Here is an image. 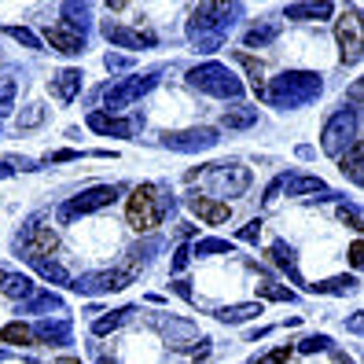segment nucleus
Segmentation results:
<instances>
[{"label": "nucleus", "instance_id": "1", "mask_svg": "<svg viewBox=\"0 0 364 364\" xmlns=\"http://www.w3.org/2000/svg\"><path fill=\"white\" fill-rule=\"evenodd\" d=\"M243 11V4H199L188 18V41L191 48L210 55L218 52L225 41H228V30L235 26V15Z\"/></svg>", "mask_w": 364, "mask_h": 364}, {"label": "nucleus", "instance_id": "2", "mask_svg": "<svg viewBox=\"0 0 364 364\" xmlns=\"http://www.w3.org/2000/svg\"><path fill=\"white\" fill-rule=\"evenodd\" d=\"M320 92H324V77L313 74V70H284L280 77H272V85L265 89V100L272 107H302V103H313Z\"/></svg>", "mask_w": 364, "mask_h": 364}, {"label": "nucleus", "instance_id": "3", "mask_svg": "<svg viewBox=\"0 0 364 364\" xmlns=\"http://www.w3.org/2000/svg\"><path fill=\"white\" fill-rule=\"evenodd\" d=\"M166 210H173V199L159 184H136L129 196V206H125V221L136 232H155L166 218Z\"/></svg>", "mask_w": 364, "mask_h": 364}, {"label": "nucleus", "instance_id": "4", "mask_svg": "<svg viewBox=\"0 0 364 364\" xmlns=\"http://www.w3.org/2000/svg\"><path fill=\"white\" fill-rule=\"evenodd\" d=\"M188 81L196 85L199 92L218 96V100H240L243 96V81L235 77L225 63H199V67L188 70Z\"/></svg>", "mask_w": 364, "mask_h": 364}, {"label": "nucleus", "instance_id": "5", "mask_svg": "<svg viewBox=\"0 0 364 364\" xmlns=\"http://www.w3.org/2000/svg\"><path fill=\"white\" fill-rule=\"evenodd\" d=\"M360 129V111L357 107H342V111H335L328 122H324V129H320V147H324L328 155H342L350 144H357Z\"/></svg>", "mask_w": 364, "mask_h": 364}, {"label": "nucleus", "instance_id": "6", "mask_svg": "<svg viewBox=\"0 0 364 364\" xmlns=\"http://www.w3.org/2000/svg\"><path fill=\"white\" fill-rule=\"evenodd\" d=\"M140 265H125V269H103V272H85L77 280H70V287L77 294H111V291H125L133 280H136Z\"/></svg>", "mask_w": 364, "mask_h": 364}, {"label": "nucleus", "instance_id": "7", "mask_svg": "<svg viewBox=\"0 0 364 364\" xmlns=\"http://www.w3.org/2000/svg\"><path fill=\"white\" fill-rule=\"evenodd\" d=\"M159 74H162V70H147V74H136V77H125V81H118V85H107V89H103L107 114H114V111H122V107L136 103L140 96H147V92L159 85Z\"/></svg>", "mask_w": 364, "mask_h": 364}, {"label": "nucleus", "instance_id": "8", "mask_svg": "<svg viewBox=\"0 0 364 364\" xmlns=\"http://www.w3.org/2000/svg\"><path fill=\"white\" fill-rule=\"evenodd\" d=\"M114 199H118V188H114V184H96V188H89V191H81V196H74V199L63 203V206H59V221L70 225L74 218L96 213V210H103V206H111Z\"/></svg>", "mask_w": 364, "mask_h": 364}, {"label": "nucleus", "instance_id": "9", "mask_svg": "<svg viewBox=\"0 0 364 364\" xmlns=\"http://www.w3.org/2000/svg\"><path fill=\"white\" fill-rule=\"evenodd\" d=\"M55 247H59L55 232L48 225H41V221H30L23 232H18V250H23L26 262H45L48 254H55Z\"/></svg>", "mask_w": 364, "mask_h": 364}, {"label": "nucleus", "instance_id": "10", "mask_svg": "<svg viewBox=\"0 0 364 364\" xmlns=\"http://www.w3.org/2000/svg\"><path fill=\"white\" fill-rule=\"evenodd\" d=\"M218 129L210 125H196V129H177V133H162V144L169 151H184V155H196V151H210L218 147Z\"/></svg>", "mask_w": 364, "mask_h": 364}, {"label": "nucleus", "instance_id": "11", "mask_svg": "<svg viewBox=\"0 0 364 364\" xmlns=\"http://www.w3.org/2000/svg\"><path fill=\"white\" fill-rule=\"evenodd\" d=\"M210 188L218 196H243L250 188V169L240 162H218L210 166Z\"/></svg>", "mask_w": 364, "mask_h": 364}, {"label": "nucleus", "instance_id": "12", "mask_svg": "<svg viewBox=\"0 0 364 364\" xmlns=\"http://www.w3.org/2000/svg\"><path fill=\"white\" fill-rule=\"evenodd\" d=\"M335 37H338V55H342V63H346V67H357V63H360V23H357V15L338 18Z\"/></svg>", "mask_w": 364, "mask_h": 364}, {"label": "nucleus", "instance_id": "13", "mask_svg": "<svg viewBox=\"0 0 364 364\" xmlns=\"http://www.w3.org/2000/svg\"><path fill=\"white\" fill-rule=\"evenodd\" d=\"M184 203H188V210L196 213L199 221H206V225H225V221L232 218V206H228L225 199H210V196H199V191H191Z\"/></svg>", "mask_w": 364, "mask_h": 364}, {"label": "nucleus", "instance_id": "14", "mask_svg": "<svg viewBox=\"0 0 364 364\" xmlns=\"http://www.w3.org/2000/svg\"><path fill=\"white\" fill-rule=\"evenodd\" d=\"M45 41H48L59 55H81V52H85V33L74 30V26H67L63 18L45 30Z\"/></svg>", "mask_w": 364, "mask_h": 364}, {"label": "nucleus", "instance_id": "15", "mask_svg": "<svg viewBox=\"0 0 364 364\" xmlns=\"http://www.w3.org/2000/svg\"><path fill=\"white\" fill-rule=\"evenodd\" d=\"M103 37L111 41L114 48H155L159 45L155 33H140V30H129L122 23H103Z\"/></svg>", "mask_w": 364, "mask_h": 364}, {"label": "nucleus", "instance_id": "16", "mask_svg": "<svg viewBox=\"0 0 364 364\" xmlns=\"http://www.w3.org/2000/svg\"><path fill=\"white\" fill-rule=\"evenodd\" d=\"M136 125L140 122H129V118H114V114H107V111H92L89 114V129L100 133V136H118V140H129L136 133Z\"/></svg>", "mask_w": 364, "mask_h": 364}, {"label": "nucleus", "instance_id": "17", "mask_svg": "<svg viewBox=\"0 0 364 364\" xmlns=\"http://www.w3.org/2000/svg\"><path fill=\"white\" fill-rule=\"evenodd\" d=\"M30 331H33L37 342H45V346H67V342L74 338V324H70V320H37Z\"/></svg>", "mask_w": 364, "mask_h": 364}, {"label": "nucleus", "instance_id": "18", "mask_svg": "<svg viewBox=\"0 0 364 364\" xmlns=\"http://www.w3.org/2000/svg\"><path fill=\"white\" fill-rule=\"evenodd\" d=\"M81 85H85V74H81V70H74V67H67V70H59V74L52 77L48 89L55 92V100H59V103H70V100L81 92Z\"/></svg>", "mask_w": 364, "mask_h": 364}, {"label": "nucleus", "instance_id": "19", "mask_svg": "<svg viewBox=\"0 0 364 364\" xmlns=\"http://www.w3.org/2000/svg\"><path fill=\"white\" fill-rule=\"evenodd\" d=\"M155 328L169 338V346H188L191 338H196V324H188V320H177V316H155Z\"/></svg>", "mask_w": 364, "mask_h": 364}, {"label": "nucleus", "instance_id": "20", "mask_svg": "<svg viewBox=\"0 0 364 364\" xmlns=\"http://www.w3.org/2000/svg\"><path fill=\"white\" fill-rule=\"evenodd\" d=\"M331 4L320 0V4H287L284 8V18H294V23H320V18H331Z\"/></svg>", "mask_w": 364, "mask_h": 364}, {"label": "nucleus", "instance_id": "21", "mask_svg": "<svg viewBox=\"0 0 364 364\" xmlns=\"http://www.w3.org/2000/svg\"><path fill=\"white\" fill-rule=\"evenodd\" d=\"M0 294L15 298V302H26V298L37 294V284L30 280V276H23V272H8V276H4V284H0Z\"/></svg>", "mask_w": 364, "mask_h": 364}, {"label": "nucleus", "instance_id": "22", "mask_svg": "<svg viewBox=\"0 0 364 364\" xmlns=\"http://www.w3.org/2000/svg\"><path fill=\"white\" fill-rule=\"evenodd\" d=\"M360 166H364V144L357 140V144H350L346 151H342L338 169H342V173H346L353 184H360V181H364V169H360Z\"/></svg>", "mask_w": 364, "mask_h": 364}, {"label": "nucleus", "instance_id": "23", "mask_svg": "<svg viewBox=\"0 0 364 364\" xmlns=\"http://www.w3.org/2000/svg\"><path fill=\"white\" fill-rule=\"evenodd\" d=\"M67 306H63V298L55 291H41L33 298H26L23 302V313H63Z\"/></svg>", "mask_w": 364, "mask_h": 364}, {"label": "nucleus", "instance_id": "24", "mask_svg": "<svg viewBox=\"0 0 364 364\" xmlns=\"http://www.w3.org/2000/svg\"><path fill=\"white\" fill-rule=\"evenodd\" d=\"M284 188H287V196H316V191L324 196V191H328V184L320 177H302V173H298V177H284Z\"/></svg>", "mask_w": 364, "mask_h": 364}, {"label": "nucleus", "instance_id": "25", "mask_svg": "<svg viewBox=\"0 0 364 364\" xmlns=\"http://www.w3.org/2000/svg\"><path fill=\"white\" fill-rule=\"evenodd\" d=\"M258 313H262V302H243V306L218 309V320H221V324H243V320H254Z\"/></svg>", "mask_w": 364, "mask_h": 364}, {"label": "nucleus", "instance_id": "26", "mask_svg": "<svg viewBox=\"0 0 364 364\" xmlns=\"http://www.w3.org/2000/svg\"><path fill=\"white\" fill-rule=\"evenodd\" d=\"M276 37H280V23H276V18H269V23H262V26L247 30L243 45H247V48H265L269 41H276Z\"/></svg>", "mask_w": 364, "mask_h": 364}, {"label": "nucleus", "instance_id": "27", "mask_svg": "<svg viewBox=\"0 0 364 364\" xmlns=\"http://www.w3.org/2000/svg\"><path fill=\"white\" fill-rule=\"evenodd\" d=\"M254 122H258V107H232V111H225V118H221L225 129H250Z\"/></svg>", "mask_w": 364, "mask_h": 364}, {"label": "nucleus", "instance_id": "28", "mask_svg": "<svg viewBox=\"0 0 364 364\" xmlns=\"http://www.w3.org/2000/svg\"><path fill=\"white\" fill-rule=\"evenodd\" d=\"M133 313H136L133 306H125V309H114L111 316H96V320H92V335H111V331H118Z\"/></svg>", "mask_w": 364, "mask_h": 364}, {"label": "nucleus", "instance_id": "29", "mask_svg": "<svg viewBox=\"0 0 364 364\" xmlns=\"http://www.w3.org/2000/svg\"><path fill=\"white\" fill-rule=\"evenodd\" d=\"M0 342H8V346H33V331L23 320H11V324L0 328Z\"/></svg>", "mask_w": 364, "mask_h": 364}, {"label": "nucleus", "instance_id": "30", "mask_svg": "<svg viewBox=\"0 0 364 364\" xmlns=\"http://www.w3.org/2000/svg\"><path fill=\"white\" fill-rule=\"evenodd\" d=\"M309 291H316V294H350V291H357V276H331V280L309 284Z\"/></svg>", "mask_w": 364, "mask_h": 364}, {"label": "nucleus", "instance_id": "31", "mask_svg": "<svg viewBox=\"0 0 364 364\" xmlns=\"http://www.w3.org/2000/svg\"><path fill=\"white\" fill-rule=\"evenodd\" d=\"M63 23L85 33V26H89V4H77V0H67V4H63Z\"/></svg>", "mask_w": 364, "mask_h": 364}, {"label": "nucleus", "instance_id": "32", "mask_svg": "<svg viewBox=\"0 0 364 364\" xmlns=\"http://www.w3.org/2000/svg\"><path fill=\"white\" fill-rule=\"evenodd\" d=\"M30 265L37 269V276H45V280H52V284H67V287H70V272L63 269L59 262H48V258H45V262H30Z\"/></svg>", "mask_w": 364, "mask_h": 364}, {"label": "nucleus", "instance_id": "33", "mask_svg": "<svg viewBox=\"0 0 364 364\" xmlns=\"http://www.w3.org/2000/svg\"><path fill=\"white\" fill-rule=\"evenodd\" d=\"M235 243L232 240H199L191 247V254H199V258H213V254H232Z\"/></svg>", "mask_w": 364, "mask_h": 364}, {"label": "nucleus", "instance_id": "34", "mask_svg": "<svg viewBox=\"0 0 364 364\" xmlns=\"http://www.w3.org/2000/svg\"><path fill=\"white\" fill-rule=\"evenodd\" d=\"M262 298H265V302H294V291H287V287H280V284H258V302H262Z\"/></svg>", "mask_w": 364, "mask_h": 364}, {"label": "nucleus", "instance_id": "35", "mask_svg": "<svg viewBox=\"0 0 364 364\" xmlns=\"http://www.w3.org/2000/svg\"><path fill=\"white\" fill-rule=\"evenodd\" d=\"M235 63H243V70L250 74L254 92H258V96H265V89H262V63L254 59V55H247V52H240V55H235Z\"/></svg>", "mask_w": 364, "mask_h": 364}, {"label": "nucleus", "instance_id": "36", "mask_svg": "<svg viewBox=\"0 0 364 364\" xmlns=\"http://www.w3.org/2000/svg\"><path fill=\"white\" fill-rule=\"evenodd\" d=\"M15 111V77H0V118Z\"/></svg>", "mask_w": 364, "mask_h": 364}, {"label": "nucleus", "instance_id": "37", "mask_svg": "<svg viewBox=\"0 0 364 364\" xmlns=\"http://www.w3.org/2000/svg\"><path fill=\"white\" fill-rule=\"evenodd\" d=\"M45 122V107L41 103H30L23 114H18V129H33V125H41Z\"/></svg>", "mask_w": 364, "mask_h": 364}, {"label": "nucleus", "instance_id": "38", "mask_svg": "<svg viewBox=\"0 0 364 364\" xmlns=\"http://www.w3.org/2000/svg\"><path fill=\"white\" fill-rule=\"evenodd\" d=\"M8 37H15L18 45H26V48L41 52V37H37L33 30H26V26H8Z\"/></svg>", "mask_w": 364, "mask_h": 364}, {"label": "nucleus", "instance_id": "39", "mask_svg": "<svg viewBox=\"0 0 364 364\" xmlns=\"http://www.w3.org/2000/svg\"><path fill=\"white\" fill-rule=\"evenodd\" d=\"M328 346H331L328 335H309V338L298 342V350H302V353H316V350H328Z\"/></svg>", "mask_w": 364, "mask_h": 364}, {"label": "nucleus", "instance_id": "40", "mask_svg": "<svg viewBox=\"0 0 364 364\" xmlns=\"http://www.w3.org/2000/svg\"><path fill=\"white\" fill-rule=\"evenodd\" d=\"M338 221L350 225V228H360V206H353V203L346 206V203H342V206H338Z\"/></svg>", "mask_w": 364, "mask_h": 364}, {"label": "nucleus", "instance_id": "41", "mask_svg": "<svg viewBox=\"0 0 364 364\" xmlns=\"http://www.w3.org/2000/svg\"><path fill=\"white\" fill-rule=\"evenodd\" d=\"M258 235H262V221L254 218V221H247L240 232H235V240H243V243H258Z\"/></svg>", "mask_w": 364, "mask_h": 364}, {"label": "nucleus", "instance_id": "42", "mask_svg": "<svg viewBox=\"0 0 364 364\" xmlns=\"http://www.w3.org/2000/svg\"><path fill=\"white\" fill-rule=\"evenodd\" d=\"M188 258H191V247L181 243V247L173 250V265H169V269H173V272H184V269H188Z\"/></svg>", "mask_w": 364, "mask_h": 364}, {"label": "nucleus", "instance_id": "43", "mask_svg": "<svg viewBox=\"0 0 364 364\" xmlns=\"http://www.w3.org/2000/svg\"><path fill=\"white\" fill-rule=\"evenodd\" d=\"M287 357H291V350H287V346H280V350H272V353L258 357L254 364H287Z\"/></svg>", "mask_w": 364, "mask_h": 364}, {"label": "nucleus", "instance_id": "44", "mask_svg": "<svg viewBox=\"0 0 364 364\" xmlns=\"http://www.w3.org/2000/svg\"><path fill=\"white\" fill-rule=\"evenodd\" d=\"M280 191H284V177H276V181L265 188V203H276V199H280Z\"/></svg>", "mask_w": 364, "mask_h": 364}, {"label": "nucleus", "instance_id": "45", "mask_svg": "<svg viewBox=\"0 0 364 364\" xmlns=\"http://www.w3.org/2000/svg\"><path fill=\"white\" fill-rule=\"evenodd\" d=\"M74 159H81V155H77V151H52L45 162L52 166V162H74Z\"/></svg>", "mask_w": 364, "mask_h": 364}, {"label": "nucleus", "instance_id": "46", "mask_svg": "<svg viewBox=\"0 0 364 364\" xmlns=\"http://www.w3.org/2000/svg\"><path fill=\"white\" fill-rule=\"evenodd\" d=\"M103 63H107V70H125V67H129V59H125V55H107Z\"/></svg>", "mask_w": 364, "mask_h": 364}, {"label": "nucleus", "instance_id": "47", "mask_svg": "<svg viewBox=\"0 0 364 364\" xmlns=\"http://www.w3.org/2000/svg\"><path fill=\"white\" fill-rule=\"evenodd\" d=\"M173 291L184 298V302H191V287H188V280H177V284H173Z\"/></svg>", "mask_w": 364, "mask_h": 364}, {"label": "nucleus", "instance_id": "48", "mask_svg": "<svg viewBox=\"0 0 364 364\" xmlns=\"http://www.w3.org/2000/svg\"><path fill=\"white\" fill-rule=\"evenodd\" d=\"M0 177H4V181H8V177H15V169H11V162H0Z\"/></svg>", "mask_w": 364, "mask_h": 364}, {"label": "nucleus", "instance_id": "49", "mask_svg": "<svg viewBox=\"0 0 364 364\" xmlns=\"http://www.w3.org/2000/svg\"><path fill=\"white\" fill-rule=\"evenodd\" d=\"M350 262H353V265H360V243H353V247H350Z\"/></svg>", "mask_w": 364, "mask_h": 364}, {"label": "nucleus", "instance_id": "50", "mask_svg": "<svg viewBox=\"0 0 364 364\" xmlns=\"http://www.w3.org/2000/svg\"><path fill=\"white\" fill-rule=\"evenodd\" d=\"M350 331H353V335H360V313H353V316H350Z\"/></svg>", "mask_w": 364, "mask_h": 364}, {"label": "nucleus", "instance_id": "51", "mask_svg": "<svg viewBox=\"0 0 364 364\" xmlns=\"http://www.w3.org/2000/svg\"><path fill=\"white\" fill-rule=\"evenodd\" d=\"M55 364H81V360H77V357H59Z\"/></svg>", "mask_w": 364, "mask_h": 364}, {"label": "nucleus", "instance_id": "52", "mask_svg": "<svg viewBox=\"0 0 364 364\" xmlns=\"http://www.w3.org/2000/svg\"><path fill=\"white\" fill-rule=\"evenodd\" d=\"M4 276H8V272H4V269H0V284H4Z\"/></svg>", "mask_w": 364, "mask_h": 364}, {"label": "nucleus", "instance_id": "53", "mask_svg": "<svg viewBox=\"0 0 364 364\" xmlns=\"http://www.w3.org/2000/svg\"><path fill=\"white\" fill-rule=\"evenodd\" d=\"M100 364H111V360H107V357H103V360H100Z\"/></svg>", "mask_w": 364, "mask_h": 364}]
</instances>
